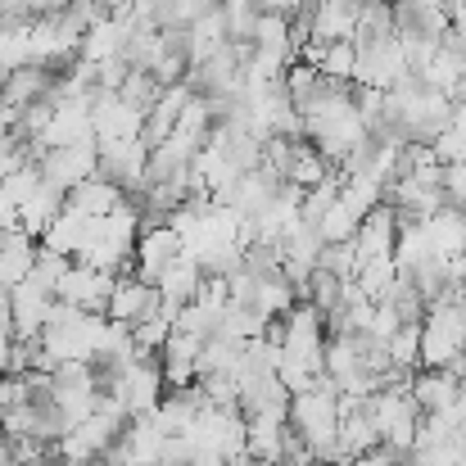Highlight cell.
I'll return each instance as SVG.
<instances>
[{
  "label": "cell",
  "mask_w": 466,
  "mask_h": 466,
  "mask_svg": "<svg viewBox=\"0 0 466 466\" xmlns=\"http://www.w3.org/2000/svg\"><path fill=\"white\" fill-rule=\"evenodd\" d=\"M96 5H100V9H105V14H118V9H127V5H132V0H96Z\"/></svg>",
  "instance_id": "cell-41"
},
{
  "label": "cell",
  "mask_w": 466,
  "mask_h": 466,
  "mask_svg": "<svg viewBox=\"0 0 466 466\" xmlns=\"http://www.w3.org/2000/svg\"><path fill=\"white\" fill-rule=\"evenodd\" d=\"M394 277H399V272H394V258H376V263H362L353 281H358V290L376 304V299H385V295H390Z\"/></svg>",
  "instance_id": "cell-31"
},
{
  "label": "cell",
  "mask_w": 466,
  "mask_h": 466,
  "mask_svg": "<svg viewBox=\"0 0 466 466\" xmlns=\"http://www.w3.org/2000/svg\"><path fill=\"white\" fill-rule=\"evenodd\" d=\"M36 190H41V167H36V163H23L18 172H9V177L0 181V199H5L14 213H18V208H23V204H27Z\"/></svg>",
  "instance_id": "cell-26"
},
{
  "label": "cell",
  "mask_w": 466,
  "mask_h": 466,
  "mask_svg": "<svg viewBox=\"0 0 466 466\" xmlns=\"http://www.w3.org/2000/svg\"><path fill=\"white\" fill-rule=\"evenodd\" d=\"M96 150H100V141H96V137H86V141H77V146L46 150V155L36 158V167H41V181L68 195L77 181L96 177Z\"/></svg>",
  "instance_id": "cell-2"
},
{
  "label": "cell",
  "mask_w": 466,
  "mask_h": 466,
  "mask_svg": "<svg viewBox=\"0 0 466 466\" xmlns=\"http://www.w3.org/2000/svg\"><path fill=\"white\" fill-rule=\"evenodd\" d=\"M222 27H227V41H254V27H258V5L254 0H222Z\"/></svg>",
  "instance_id": "cell-25"
},
{
  "label": "cell",
  "mask_w": 466,
  "mask_h": 466,
  "mask_svg": "<svg viewBox=\"0 0 466 466\" xmlns=\"http://www.w3.org/2000/svg\"><path fill=\"white\" fill-rule=\"evenodd\" d=\"M317 268H326L335 281H353L358 277V249H353V240L349 245H321Z\"/></svg>",
  "instance_id": "cell-34"
},
{
  "label": "cell",
  "mask_w": 466,
  "mask_h": 466,
  "mask_svg": "<svg viewBox=\"0 0 466 466\" xmlns=\"http://www.w3.org/2000/svg\"><path fill=\"white\" fill-rule=\"evenodd\" d=\"M449 127H453V132H466V100H458V105H453V114H449Z\"/></svg>",
  "instance_id": "cell-39"
},
{
  "label": "cell",
  "mask_w": 466,
  "mask_h": 466,
  "mask_svg": "<svg viewBox=\"0 0 466 466\" xmlns=\"http://www.w3.org/2000/svg\"><path fill=\"white\" fill-rule=\"evenodd\" d=\"M118 204H123V190L114 181H105V177H86V181H77L68 190V208L82 213V218H109Z\"/></svg>",
  "instance_id": "cell-10"
},
{
  "label": "cell",
  "mask_w": 466,
  "mask_h": 466,
  "mask_svg": "<svg viewBox=\"0 0 466 466\" xmlns=\"http://www.w3.org/2000/svg\"><path fill=\"white\" fill-rule=\"evenodd\" d=\"M453 453H458V466H466V426L453 431Z\"/></svg>",
  "instance_id": "cell-40"
},
{
  "label": "cell",
  "mask_w": 466,
  "mask_h": 466,
  "mask_svg": "<svg viewBox=\"0 0 466 466\" xmlns=\"http://www.w3.org/2000/svg\"><path fill=\"white\" fill-rule=\"evenodd\" d=\"M167 335H172V326H167L163 317H150V321L132 326V344H137V349H146V353H158Z\"/></svg>",
  "instance_id": "cell-35"
},
{
  "label": "cell",
  "mask_w": 466,
  "mask_h": 466,
  "mask_svg": "<svg viewBox=\"0 0 466 466\" xmlns=\"http://www.w3.org/2000/svg\"><path fill=\"white\" fill-rule=\"evenodd\" d=\"M41 100H59V77H55L50 68L23 64V68L5 73V82H0V105H5V109L23 114V109H32V105H41Z\"/></svg>",
  "instance_id": "cell-3"
},
{
  "label": "cell",
  "mask_w": 466,
  "mask_h": 466,
  "mask_svg": "<svg viewBox=\"0 0 466 466\" xmlns=\"http://www.w3.org/2000/svg\"><path fill=\"white\" fill-rule=\"evenodd\" d=\"M426 240L435 249V258H466V208H440L426 222Z\"/></svg>",
  "instance_id": "cell-9"
},
{
  "label": "cell",
  "mask_w": 466,
  "mask_h": 466,
  "mask_svg": "<svg viewBox=\"0 0 466 466\" xmlns=\"http://www.w3.org/2000/svg\"><path fill=\"white\" fill-rule=\"evenodd\" d=\"M353 64H358V46L353 41H330L321 64H317V73L330 77V82H353Z\"/></svg>",
  "instance_id": "cell-29"
},
{
  "label": "cell",
  "mask_w": 466,
  "mask_h": 466,
  "mask_svg": "<svg viewBox=\"0 0 466 466\" xmlns=\"http://www.w3.org/2000/svg\"><path fill=\"white\" fill-rule=\"evenodd\" d=\"M458 100H466V73L458 77V91H453V105H458Z\"/></svg>",
  "instance_id": "cell-42"
},
{
  "label": "cell",
  "mask_w": 466,
  "mask_h": 466,
  "mask_svg": "<svg viewBox=\"0 0 466 466\" xmlns=\"http://www.w3.org/2000/svg\"><path fill=\"white\" fill-rule=\"evenodd\" d=\"M114 96H118V100H123L127 109H137V114L146 118V114L155 109V100L163 96V86H158L150 73H137V68H132V73H127V82H123V86H118Z\"/></svg>",
  "instance_id": "cell-24"
},
{
  "label": "cell",
  "mask_w": 466,
  "mask_h": 466,
  "mask_svg": "<svg viewBox=\"0 0 466 466\" xmlns=\"http://www.w3.org/2000/svg\"><path fill=\"white\" fill-rule=\"evenodd\" d=\"M394 312H399V321L403 326H421L426 321V299H421V290L412 286V281H403V277H394V286H390V295H385Z\"/></svg>",
  "instance_id": "cell-27"
},
{
  "label": "cell",
  "mask_w": 466,
  "mask_h": 466,
  "mask_svg": "<svg viewBox=\"0 0 466 466\" xmlns=\"http://www.w3.org/2000/svg\"><path fill=\"white\" fill-rule=\"evenodd\" d=\"M358 222H362V218L335 199V204L326 208V218L317 222V231H321V240H326V245H349V240H353V231H358Z\"/></svg>",
  "instance_id": "cell-30"
},
{
  "label": "cell",
  "mask_w": 466,
  "mask_h": 466,
  "mask_svg": "<svg viewBox=\"0 0 466 466\" xmlns=\"http://www.w3.org/2000/svg\"><path fill=\"white\" fill-rule=\"evenodd\" d=\"M466 385L462 380H453L449 371H431V367H417V376H412V403H417V412L421 417H435V412H444L458 394H462Z\"/></svg>",
  "instance_id": "cell-8"
},
{
  "label": "cell",
  "mask_w": 466,
  "mask_h": 466,
  "mask_svg": "<svg viewBox=\"0 0 466 466\" xmlns=\"http://www.w3.org/2000/svg\"><path fill=\"white\" fill-rule=\"evenodd\" d=\"M281 82H286V96H290V105H295L299 114H304L312 100H317V96L326 91V77H321L317 68H309V64H290Z\"/></svg>",
  "instance_id": "cell-23"
},
{
  "label": "cell",
  "mask_w": 466,
  "mask_h": 466,
  "mask_svg": "<svg viewBox=\"0 0 466 466\" xmlns=\"http://www.w3.org/2000/svg\"><path fill=\"white\" fill-rule=\"evenodd\" d=\"M199 349H204V339L181 335V330H172V335L163 339V349H158V371H163V385H167V390H186V385H195Z\"/></svg>",
  "instance_id": "cell-7"
},
{
  "label": "cell",
  "mask_w": 466,
  "mask_h": 466,
  "mask_svg": "<svg viewBox=\"0 0 466 466\" xmlns=\"http://www.w3.org/2000/svg\"><path fill=\"white\" fill-rule=\"evenodd\" d=\"M105 317L132 330V326H141V321L158 317V290L155 286H146V281H137V277H118V286H114V295H109Z\"/></svg>",
  "instance_id": "cell-5"
},
{
  "label": "cell",
  "mask_w": 466,
  "mask_h": 466,
  "mask_svg": "<svg viewBox=\"0 0 466 466\" xmlns=\"http://www.w3.org/2000/svg\"><path fill=\"white\" fill-rule=\"evenodd\" d=\"M281 435H286L281 417H249L245 421V453L258 466H277L281 462Z\"/></svg>",
  "instance_id": "cell-12"
},
{
  "label": "cell",
  "mask_w": 466,
  "mask_h": 466,
  "mask_svg": "<svg viewBox=\"0 0 466 466\" xmlns=\"http://www.w3.org/2000/svg\"><path fill=\"white\" fill-rule=\"evenodd\" d=\"M73 268V258H64V254H55V249H46V245H36V254H32V281H41L50 295H55V286L64 281V272Z\"/></svg>",
  "instance_id": "cell-32"
},
{
  "label": "cell",
  "mask_w": 466,
  "mask_h": 466,
  "mask_svg": "<svg viewBox=\"0 0 466 466\" xmlns=\"http://www.w3.org/2000/svg\"><path fill=\"white\" fill-rule=\"evenodd\" d=\"M127 73H132V64H127L123 55L100 59V64H96V86H100V91H118V86L127 82Z\"/></svg>",
  "instance_id": "cell-36"
},
{
  "label": "cell",
  "mask_w": 466,
  "mask_h": 466,
  "mask_svg": "<svg viewBox=\"0 0 466 466\" xmlns=\"http://www.w3.org/2000/svg\"><path fill=\"white\" fill-rule=\"evenodd\" d=\"M353 9L339 0H312V41H353Z\"/></svg>",
  "instance_id": "cell-16"
},
{
  "label": "cell",
  "mask_w": 466,
  "mask_h": 466,
  "mask_svg": "<svg viewBox=\"0 0 466 466\" xmlns=\"http://www.w3.org/2000/svg\"><path fill=\"white\" fill-rule=\"evenodd\" d=\"M199 281H204V268L181 249L172 263H167V272L158 277V299H172V304H190L195 299V290H199Z\"/></svg>",
  "instance_id": "cell-13"
},
{
  "label": "cell",
  "mask_w": 466,
  "mask_h": 466,
  "mask_svg": "<svg viewBox=\"0 0 466 466\" xmlns=\"http://www.w3.org/2000/svg\"><path fill=\"white\" fill-rule=\"evenodd\" d=\"M114 286H118L114 272H100V268L73 263V268L64 272V281L55 286V299H59V304H73V309H82V312H91V317H105Z\"/></svg>",
  "instance_id": "cell-1"
},
{
  "label": "cell",
  "mask_w": 466,
  "mask_h": 466,
  "mask_svg": "<svg viewBox=\"0 0 466 466\" xmlns=\"http://www.w3.org/2000/svg\"><path fill=\"white\" fill-rule=\"evenodd\" d=\"M64 204H68V195L64 190H55V186H46L41 181V190L18 208V231H27V236H46V227L64 213Z\"/></svg>",
  "instance_id": "cell-14"
},
{
  "label": "cell",
  "mask_w": 466,
  "mask_h": 466,
  "mask_svg": "<svg viewBox=\"0 0 466 466\" xmlns=\"http://www.w3.org/2000/svg\"><path fill=\"white\" fill-rule=\"evenodd\" d=\"M394 240H399L394 208H390V204H376V208L358 222V231H353L358 268H362V263H376V258H394Z\"/></svg>",
  "instance_id": "cell-6"
},
{
  "label": "cell",
  "mask_w": 466,
  "mask_h": 466,
  "mask_svg": "<svg viewBox=\"0 0 466 466\" xmlns=\"http://www.w3.org/2000/svg\"><path fill=\"white\" fill-rule=\"evenodd\" d=\"M32 254H36V245L27 231H18V227L0 231V290H14L32 272Z\"/></svg>",
  "instance_id": "cell-11"
},
{
  "label": "cell",
  "mask_w": 466,
  "mask_h": 466,
  "mask_svg": "<svg viewBox=\"0 0 466 466\" xmlns=\"http://www.w3.org/2000/svg\"><path fill=\"white\" fill-rule=\"evenodd\" d=\"M0 23H32L23 0H0Z\"/></svg>",
  "instance_id": "cell-38"
},
{
  "label": "cell",
  "mask_w": 466,
  "mask_h": 466,
  "mask_svg": "<svg viewBox=\"0 0 466 466\" xmlns=\"http://www.w3.org/2000/svg\"><path fill=\"white\" fill-rule=\"evenodd\" d=\"M385 36H394V5H390V0L362 5L358 18H353V46H376V41H385Z\"/></svg>",
  "instance_id": "cell-17"
},
{
  "label": "cell",
  "mask_w": 466,
  "mask_h": 466,
  "mask_svg": "<svg viewBox=\"0 0 466 466\" xmlns=\"http://www.w3.org/2000/svg\"><path fill=\"white\" fill-rule=\"evenodd\" d=\"M330 177V167H326V158L312 150L309 141H295V155H290V167H286V181L290 186H299V190H312L317 181H326Z\"/></svg>",
  "instance_id": "cell-20"
},
{
  "label": "cell",
  "mask_w": 466,
  "mask_h": 466,
  "mask_svg": "<svg viewBox=\"0 0 466 466\" xmlns=\"http://www.w3.org/2000/svg\"><path fill=\"white\" fill-rule=\"evenodd\" d=\"M268 330V321L258 317L254 309H240V304H231L227 299V309H222V321H218V339H231V344H249V339H258Z\"/></svg>",
  "instance_id": "cell-18"
},
{
  "label": "cell",
  "mask_w": 466,
  "mask_h": 466,
  "mask_svg": "<svg viewBox=\"0 0 466 466\" xmlns=\"http://www.w3.org/2000/svg\"><path fill=\"white\" fill-rule=\"evenodd\" d=\"M299 304V295H295V286L286 281V277H277V281H258V295H254V312L263 317V321H277V317H286V312Z\"/></svg>",
  "instance_id": "cell-21"
},
{
  "label": "cell",
  "mask_w": 466,
  "mask_h": 466,
  "mask_svg": "<svg viewBox=\"0 0 466 466\" xmlns=\"http://www.w3.org/2000/svg\"><path fill=\"white\" fill-rule=\"evenodd\" d=\"M339 5H344V9H353V14H358V9H362V5H371V0H339Z\"/></svg>",
  "instance_id": "cell-43"
},
{
  "label": "cell",
  "mask_w": 466,
  "mask_h": 466,
  "mask_svg": "<svg viewBox=\"0 0 466 466\" xmlns=\"http://www.w3.org/2000/svg\"><path fill=\"white\" fill-rule=\"evenodd\" d=\"M444 199H449V208H466V158L444 167Z\"/></svg>",
  "instance_id": "cell-37"
},
{
  "label": "cell",
  "mask_w": 466,
  "mask_h": 466,
  "mask_svg": "<svg viewBox=\"0 0 466 466\" xmlns=\"http://www.w3.org/2000/svg\"><path fill=\"white\" fill-rule=\"evenodd\" d=\"M321 231L317 227H304V222H295L290 231H286V240H281V249H286V263H295V268H304L312 272L317 268V258H321Z\"/></svg>",
  "instance_id": "cell-19"
},
{
  "label": "cell",
  "mask_w": 466,
  "mask_h": 466,
  "mask_svg": "<svg viewBox=\"0 0 466 466\" xmlns=\"http://www.w3.org/2000/svg\"><path fill=\"white\" fill-rule=\"evenodd\" d=\"M0 466H18V462H14V458H9V453H5V458H0Z\"/></svg>",
  "instance_id": "cell-44"
},
{
  "label": "cell",
  "mask_w": 466,
  "mask_h": 466,
  "mask_svg": "<svg viewBox=\"0 0 466 466\" xmlns=\"http://www.w3.org/2000/svg\"><path fill=\"white\" fill-rule=\"evenodd\" d=\"M385 353H390L394 367L417 371V367H421V326H399V335L385 344Z\"/></svg>",
  "instance_id": "cell-33"
},
{
  "label": "cell",
  "mask_w": 466,
  "mask_h": 466,
  "mask_svg": "<svg viewBox=\"0 0 466 466\" xmlns=\"http://www.w3.org/2000/svg\"><path fill=\"white\" fill-rule=\"evenodd\" d=\"M55 304V295L41 286V281H32V277H23L14 290H9V312H14V339H41V326H46V312Z\"/></svg>",
  "instance_id": "cell-4"
},
{
  "label": "cell",
  "mask_w": 466,
  "mask_h": 466,
  "mask_svg": "<svg viewBox=\"0 0 466 466\" xmlns=\"http://www.w3.org/2000/svg\"><path fill=\"white\" fill-rule=\"evenodd\" d=\"M254 50H272V55H286L290 64H299V55L290 50V23H286V14H258Z\"/></svg>",
  "instance_id": "cell-22"
},
{
  "label": "cell",
  "mask_w": 466,
  "mask_h": 466,
  "mask_svg": "<svg viewBox=\"0 0 466 466\" xmlns=\"http://www.w3.org/2000/svg\"><path fill=\"white\" fill-rule=\"evenodd\" d=\"M123 444H127V458H132V466H158V462H163V444H167V435L158 431L150 417H141V421H127Z\"/></svg>",
  "instance_id": "cell-15"
},
{
  "label": "cell",
  "mask_w": 466,
  "mask_h": 466,
  "mask_svg": "<svg viewBox=\"0 0 466 466\" xmlns=\"http://www.w3.org/2000/svg\"><path fill=\"white\" fill-rule=\"evenodd\" d=\"M86 466H105V462H100V458H96V462H86Z\"/></svg>",
  "instance_id": "cell-45"
},
{
  "label": "cell",
  "mask_w": 466,
  "mask_h": 466,
  "mask_svg": "<svg viewBox=\"0 0 466 466\" xmlns=\"http://www.w3.org/2000/svg\"><path fill=\"white\" fill-rule=\"evenodd\" d=\"M335 199H339V177L330 172L326 181H317L312 190H304V204H299V222H304V227H317V222L326 218V208H330Z\"/></svg>",
  "instance_id": "cell-28"
}]
</instances>
